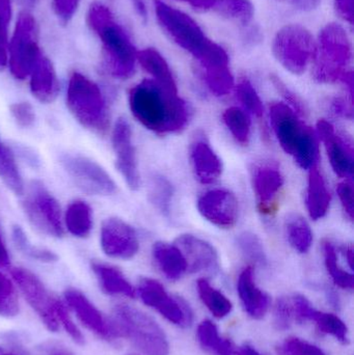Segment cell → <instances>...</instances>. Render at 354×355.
<instances>
[{
    "instance_id": "d590c367",
    "label": "cell",
    "mask_w": 354,
    "mask_h": 355,
    "mask_svg": "<svg viewBox=\"0 0 354 355\" xmlns=\"http://www.w3.org/2000/svg\"><path fill=\"white\" fill-rule=\"evenodd\" d=\"M224 125L237 143L247 146L251 137V119L245 110L240 107L228 108L222 114Z\"/></svg>"
},
{
    "instance_id": "7bdbcfd3",
    "label": "cell",
    "mask_w": 354,
    "mask_h": 355,
    "mask_svg": "<svg viewBox=\"0 0 354 355\" xmlns=\"http://www.w3.org/2000/svg\"><path fill=\"white\" fill-rule=\"evenodd\" d=\"M12 0H0V71L8 67L10 26L12 22Z\"/></svg>"
},
{
    "instance_id": "83f0119b",
    "label": "cell",
    "mask_w": 354,
    "mask_h": 355,
    "mask_svg": "<svg viewBox=\"0 0 354 355\" xmlns=\"http://www.w3.org/2000/svg\"><path fill=\"white\" fill-rule=\"evenodd\" d=\"M152 252L158 268L170 281H178L188 271L186 259L176 244L156 242Z\"/></svg>"
},
{
    "instance_id": "db71d44e",
    "label": "cell",
    "mask_w": 354,
    "mask_h": 355,
    "mask_svg": "<svg viewBox=\"0 0 354 355\" xmlns=\"http://www.w3.org/2000/svg\"><path fill=\"white\" fill-rule=\"evenodd\" d=\"M179 1L185 2L197 10H207L214 8L216 0H179Z\"/></svg>"
},
{
    "instance_id": "4fadbf2b",
    "label": "cell",
    "mask_w": 354,
    "mask_h": 355,
    "mask_svg": "<svg viewBox=\"0 0 354 355\" xmlns=\"http://www.w3.org/2000/svg\"><path fill=\"white\" fill-rule=\"evenodd\" d=\"M135 289L141 302L168 322L180 327L193 324V312L189 304L183 298L170 295L159 282L145 277L141 279Z\"/></svg>"
},
{
    "instance_id": "e0dca14e",
    "label": "cell",
    "mask_w": 354,
    "mask_h": 355,
    "mask_svg": "<svg viewBox=\"0 0 354 355\" xmlns=\"http://www.w3.org/2000/svg\"><path fill=\"white\" fill-rule=\"evenodd\" d=\"M112 148L116 155V166L130 189L141 186V175L132 141V129L125 119L120 118L112 130Z\"/></svg>"
},
{
    "instance_id": "8992f818",
    "label": "cell",
    "mask_w": 354,
    "mask_h": 355,
    "mask_svg": "<svg viewBox=\"0 0 354 355\" xmlns=\"http://www.w3.org/2000/svg\"><path fill=\"white\" fill-rule=\"evenodd\" d=\"M314 77L320 83L340 81L353 60L351 40L342 25L328 23L316 45Z\"/></svg>"
},
{
    "instance_id": "277c9868",
    "label": "cell",
    "mask_w": 354,
    "mask_h": 355,
    "mask_svg": "<svg viewBox=\"0 0 354 355\" xmlns=\"http://www.w3.org/2000/svg\"><path fill=\"white\" fill-rule=\"evenodd\" d=\"M121 340L129 342L143 355H170L166 333L145 311L125 302L116 304L109 315Z\"/></svg>"
},
{
    "instance_id": "11a10c76",
    "label": "cell",
    "mask_w": 354,
    "mask_h": 355,
    "mask_svg": "<svg viewBox=\"0 0 354 355\" xmlns=\"http://www.w3.org/2000/svg\"><path fill=\"white\" fill-rule=\"evenodd\" d=\"M10 254H8V248H6V243L0 234V269L10 266Z\"/></svg>"
},
{
    "instance_id": "9a60e30c",
    "label": "cell",
    "mask_w": 354,
    "mask_h": 355,
    "mask_svg": "<svg viewBox=\"0 0 354 355\" xmlns=\"http://www.w3.org/2000/svg\"><path fill=\"white\" fill-rule=\"evenodd\" d=\"M195 60L203 69L206 85L212 94L222 97L232 91L234 77L230 70L228 53L222 46L210 41Z\"/></svg>"
},
{
    "instance_id": "7402d4cb",
    "label": "cell",
    "mask_w": 354,
    "mask_h": 355,
    "mask_svg": "<svg viewBox=\"0 0 354 355\" xmlns=\"http://www.w3.org/2000/svg\"><path fill=\"white\" fill-rule=\"evenodd\" d=\"M237 292L245 313L256 320L264 318L270 308V297L258 287L254 269L245 267L237 279Z\"/></svg>"
},
{
    "instance_id": "836d02e7",
    "label": "cell",
    "mask_w": 354,
    "mask_h": 355,
    "mask_svg": "<svg viewBox=\"0 0 354 355\" xmlns=\"http://www.w3.org/2000/svg\"><path fill=\"white\" fill-rule=\"evenodd\" d=\"M0 179L17 196L24 193V183L17 166L14 154L0 141Z\"/></svg>"
},
{
    "instance_id": "7a4b0ae2",
    "label": "cell",
    "mask_w": 354,
    "mask_h": 355,
    "mask_svg": "<svg viewBox=\"0 0 354 355\" xmlns=\"http://www.w3.org/2000/svg\"><path fill=\"white\" fill-rule=\"evenodd\" d=\"M87 24L101 44L106 70L116 79H128L134 74L137 50L128 33L112 10L95 1L87 12Z\"/></svg>"
},
{
    "instance_id": "1f68e13d",
    "label": "cell",
    "mask_w": 354,
    "mask_h": 355,
    "mask_svg": "<svg viewBox=\"0 0 354 355\" xmlns=\"http://www.w3.org/2000/svg\"><path fill=\"white\" fill-rule=\"evenodd\" d=\"M197 289L200 300L215 318L224 319L232 313V302L222 291L214 288L208 279H200Z\"/></svg>"
},
{
    "instance_id": "5b68a950",
    "label": "cell",
    "mask_w": 354,
    "mask_h": 355,
    "mask_svg": "<svg viewBox=\"0 0 354 355\" xmlns=\"http://www.w3.org/2000/svg\"><path fill=\"white\" fill-rule=\"evenodd\" d=\"M67 106L77 122L91 132L105 135L110 112L101 89L82 73L73 72L67 89Z\"/></svg>"
},
{
    "instance_id": "f6af8a7d",
    "label": "cell",
    "mask_w": 354,
    "mask_h": 355,
    "mask_svg": "<svg viewBox=\"0 0 354 355\" xmlns=\"http://www.w3.org/2000/svg\"><path fill=\"white\" fill-rule=\"evenodd\" d=\"M294 319L292 302L282 297L276 302L274 310V324L278 331H287L292 325Z\"/></svg>"
},
{
    "instance_id": "b9f144b4",
    "label": "cell",
    "mask_w": 354,
    "mask_h": 355,
    "mask_svg": "<svg viewBox=\"0 0 354 355\" xmlns=\"http://www.w3.org/2000/svg\"><path fill=\"white\" fill-rule=\"evenodd\" d=\"M236 97L245 110L257 118L263 116L264 106L261 98L249 79L243 78L239 81L236 87Z\"/></svg>"
},
{
    "instance_id": "9c48e42d",
    "label": "cell",
    "mask_w": 354,
    "mask_h": 355,
    "mask_svg": "<svg viewBox=\"0 0 354 355\" xmlns=\"http://www.w3.org/2000/svg\"><path fill=\"white\" fill-rule=\"evenodd\" d=\"M316 43L306 27L289 24L276 33L272 52L278 62L289 72L301 75L306 72L315 55Z\"/></svg>"
},
{
    "instance_id": "816d5d0a",
    "label": "cell",
    "mask_w": 354,
    "mask_h": 355,
    "mask_svg": "<svg viewBox=\"0 0 354 355\" xmlns=\"http://www.w3.org/2000/svg\"><path fill=\"white\" fill-rule=\"evenodd\" d=\"M335 8L343 20L353 24V0H335Z\"/></svg>"
},
{
    "instance_id": "f907efd6",
    "label": "cell",
    "mask_w": 354,
    "mask_h": 355,
    "mask_svg": "<svg viewBox=\"0 0 354 355\" xmlns=\"http://www.w3.org/2000/svg\"><path fill=\"white\" fill-rule=\"evenodd\" d=\"M330 112L340 118L349 119L351 120L353 116V104L347 103L346 100L342 97H335L328 103Z\"/></svg>"
},
{
    "instance_id": "7c38bea8",
    "label": "cell",
    "mask_w": 354,
    "mask_h": 355,
    "mask_svg": "<svg viewBox=\"0 0 354 355\" xmlns=\"http://www.w3.org/2000/svg\"><path fill=\"white\" fill-rule=\"evenodd\" d=\"M62 298L81 329H85L106 343L116 344L121 341L109 315L104 314L81 290L67 288Z\"/></svg>"
},
{
    "instance_id": "d6a6232c",
    "label": "cell",
    "mask_w": 354,
    "mask_h": 355,
    "mask_svg": "<svg viewBox=\"0 0 354 355\" xmlns=\"http://www.w3.org/2000/svg\"><path fill=\"white\" fill-rule=\"evenodd\" d=\"M197 339L200 345L211 355H233L235 350L231 341L220 336L218 327L211 320L197 325Z\"/></svg>"
},
{
    "instance_id": "30bf717a",
    "label": "cell",
    "mask_w": 354,
    "mask_h": 355,
    "mask_svg": "<svg viewBox=\"0 0 354 355\" xmlns=\"http://www.w3.org/2000/svg\"><path fill=\"white\" fill-rule=\"evenodd\" d=\"M154 6L156 18L164 33L179 47L197 58L211 41L201 26L191 16L162 0H155Z\"/></svg>"
},
{
    "instance_id": "bcb514c9",
    "label": "cell",
    "mask_w": 354,
    "mask_h": 355,
    "mask_svg": "<svg viewBox=\"0 0 354 355\" xmlns=\"http://www.w3.org/2000/svg\"><path fill=\"white\" fill-rule=\"evenodd\" d=\"M270 78H272V85H274V87L278 89V93L282 95V97L286 101L285 103L288 104L299 116H305L306 107L303 101L289 87H287V85L278 76L272 75Z\"/></svg>"
},
{
    "instance_id": "74e56055",
    "label": "cell",
    "mask_w": 354,
    "mask_h": 355,
    "mask_svg": "<svg viewBox=\"0 0 354 355\" xmlns=\"http://www.w3.org/2000/svg\"><path fill=\"white\" fill-rule=\"evenodd\" d=\"M19 296L12 277L0 271V317L12 319L20 314Z\"/></svg>"
},
{
    "instance_id": "6da1fadb",
    "label": "cell",
    "mask_w": 354,
    "mask_h": 355,
    "mask_svg": "<svg viewBox=\"0 0 354 355\" xmlns=\"http://www.w3.org/2000/svg\"><path fill=\"white\" fill-rule=\"evenodd\" d=\"M129 107L133 116L148 130L157 135L180 132L188 123L186 102L179 94L145 79L129 91Z\"/></svg>"
},
{
    "instance_id": "680465c9",
    "label": "cell",
    "mask_w": 354,
    "mask_h": 355,
    "mask_svg": "<svg viewBox=\"0 0 354 355\" xmlns=\"http://www.w3.org/2000/svg\"><path fill=\"white\" fill-rule=\"evenodd\" d=\"M134 2L135 8H136L137 12H139L141 17L145 18L147 17V8H145V3L143 0H133Z\"/></svg>"
},
{
    "instance_id": "e575fe53",
    "label": "cell",
    "mask_w": 354,
    "mask_h": 355,
    "mask_svg": "<svg viewBox=\"0 0 354 355\" xmlns=\"http://www.w3.org/2000/svg\"><path fill=\"white\" fill-rule=\"evenodd\" d=\"M322 250H324L326 270L332 277L333 282L341 289L353 291L354 288L353 275L341 267L336 246L332 242L326 240L322 243Z\"/></svg>"
},
{
    "instance_id": "603a6c76",
    "label": "cell",
    "mask_w": 354,
    "mask_h": 355,
    "mask_svg": "<svg viewBox=\"0 0 354 355\" xmlns=\"http://www.w3.org/2000/svg\"><path fill=\"white\" fill-rule=\"evenodd\" d=\"M195 177L203 184L215 183L222 175V162L206 139H197L191 148Z\"/></svg>"
},
{
    "instance_id": "9f6ffc18",
    "label": "cell",
    "mask_w": 354,
    "mask_h": 355,
    "mask_svg": "<svg viewBox=\"0 0 354 355\" xmlns=\"http://www.w3.org/2000/svg\"><path fill=\"white\" fill-rule=\"evenodd\" d=\"M237 355H263L260 354L255 347L249 345V344H245V345L239 347V349L236 352Z\"/></svg>"
},
{
    "instance_id": "94428289",
    "label": "cell",
    "mask_w": 354,
    "mask_h": 355,
    "mask_svg": "<svg viewBox=\"0 0 354 355\" xmlns=\"http://www.w3.org/2000/svg\"><path fill=\"white\" fill-rule=\"evenodd\" d=\"M125 355H143V354H137V352H130V354H127Z\"/></svg>"
},
{
    "instance_id": "681fc988",
    "label": "cell",
    "mask_w": 354,
    "mask_h": 355,
    "mask_svg": "<svg viewBox=\"0 0 354 355\" xmlns=\"http://www.w3.org/2000/svg\"><path fill=\"white\" fill-rule=\"evenodd\" d=\"M337 192H338L339 198H340L341 204H342L343 209L347 216L353 219L354 214V198H353V185L351 181L341 182L337 186Z\"/></svg>"
},
{
    "instance_id": "3957f363",
    "label": "cell",
    "mask_w": 354,
    "mask_h": 355,
    "mask_svg": "<svg viewBox=\"0 0 354 355\" xmlns=\"http://www.w3.org/2000/svg\"><path fill=\"white\" fill-rule=\"evenodd\" d=\"M269 116L272 130L282 149L303 170L316 166L319 145L315 131L284 102H274L270 105Z\"/></svg>"
},
{
    "instance_id": "ee69618b",
    "label": "cell",
    "mask_w": 354,
    "mask_h": 355,
    "mask_svg": "<svg viewBox=\"0 0 354 355\" xmlns=\"http://www.w3.org/2000/svg\"><path fill=\"white\" fill-rule=\"evenodd\" d=\"M281 354L283 355H326L321 348L315 344L297 337L288 338L281 345Z\"/></svg>"
},
{
    "instance_id": "6125c7cd",
    "label": "cell",
    "mask_w": 354,
    "mask_h": 355,
    "mask_svg": "<svg viewBox=\"0 0 354 355\" xmlns=\"http://www.w3.org/2000/svg\"><path fill=\"white\" fill-rule=\"evenodd\" d=\"M2 350H4V348H3V347H2V346H1V345H0V352H2Z\"/></svg>"
},
{
    "instance_id": "ba28073f",
    "label": "cell",
    "mask_w": 354,
    "mask_h": 355,
    "mask_svg": "<svg viewBox=\"0 0 354 355\" xmlns=\"http://www.w3.org/2000/svg\"><path fill=\"white\" fill-rule=\"evenodd\" d=\"M10 277L29 308L37 315L49 333L57 334L60 329L56 316V306L60 300V296L50 291L42 279L28 269L15 267L10 269Z\"/></svg>"
},
{
    "instance_id": "7dc6e473",
    "label": "cell",
    "mask_w": 354,
    "mask_h": 355,
    "mask_svg": "<svg viewBox=\"0 0 354 355\" xmlns=\"http://www.w3.org/2000/svg\"><path fill=\"white\" fill-rule=\"evenodd\" d=\"M10 114L15 122L22 128H29L35 121V110L28 102H18L10 105Z\"/></svg>"
},
{
    "instance_id": "5bb4252c",
    "label": "cell",
    "mask_w": 354,
    "mask_h": 355,
    "mask_svg": "<svg viewBox=\"0 0 354 355\" xmlns=\"http://www.w3.org/2000/svg\"><path fill=\"white\" fill-rule=\"evenodd\" d=\"M60 162L82 191L94 196H112L116 191V183L110 175L89 157L79 154H64Z\"/></svg>"
},
{
    "instance_id": "ac0fdd59",
    "label": "cell",
    "mask_w": 354,
    "mask_h": 355,
    "mask_svg": "<svg viewBox=\"0 0 354 355\" xmlns=\"http://www.w3.org/2000/svg\"><path fill=\"white\" fill-rule=\"evenodd\" d=\"M197 210L206 220L220 229H232L238 223V200L227 189L210 190L200 196Z\"/></svg>"
},
{
    "instance_id": "6f0895ef",
    "label": "cell",
    "mask_w": 354,
    "mask_h": 355,
    "mask_svg": "<svg viewBox=\"0 0 354 355\" xmlns=\"http://www.w3.org/2000/svg\"><path fill=\"white\" fill-rule=\"evenodd\" d=\"M341 252H343L345 258H346L347 262H348L349 267L351 270L353 268V246L345 245L340 248Z\"/></svg>"
},
{
    "instance_id": "ab89813d",
    "label": "cell",
    "mask_w": 354,
    "mask_h": 355,
    "mask_svg": "<svg viewBox=\"0 0 354 355\" xmlns=\"http://www.w3.org/2000/svg\"><path fill=\"white\" fill-rule=\"evenodd\" d=\"M12 240L16 248L33 260L42 263H54L57 261L58 257L51 250L30 243L26 234L20 227H14L12 229Z\"/></svg>"
},
{
    "instance_id": "8d00e7d4",
    "label": "cell",
    "mask_w": 354,
    "mask_h": 355,
    "mask_svg": "<svg viewBox=\"0 0 354 355\" xmlns=\"http://www.w3.org/2000/svg\"><path fill=\"white\" fill-rule=\"evenodd\" d=\"M213 8L224 18L243 25L249 24L255 14L249 0H216Z\"/></svg>"
},
{
    "instance_id": "f1b7e54d",
    "label": "cell",
    "mask_w": 354,
    "mask_h": 355,
    "mask_svg": "<svg viewBox=\"0 0 354 355\" xmlns=\"http://www.w3.org/2000/svg\"><path fill=\"white\" fill-rule=\"evenodd\" d=\"M307 321L315 323L320 333L330 336L342 344H349L351 342L346 323L337 315L316 310L311 302L306 306L301 314V322Z\"/></svg>"
},
{
    "instance_id": "ffe728a7",
    "label": "cell",
    "mask_w": 354,
    "mask_h": 355,
    "mask_svg": "<svg viewBox=\"0 0 354 355\" xmlns=\"http://www.w3.org/2000/svg\"><path fill=\"white\" fill-rule=\"evenodd\" d=\"M176 245L186 259L191 272L215 275L220 270V257L218 252L206 240L186 234L177 238Z\"/></svg>"
},
{
    "instance_id": "f35d334b",
    "label": "cell",
    "mask_w": 354,
    "mask_h": 355,
    "mask_svg": "<svg viewBox=\"0 0 354 355\" xmlns=\"http://www.w3.org/2000/svg\"><path fill=\"white\" fill-rule=\"evenodd\" d=\"M172 196H174V187L166 177L152 178L149 186V198L152 204L162 214H170Z\"/></svg>"
},
{
    "instance_id": "60d3db41",
    "label": "cell",
    "mask_w": 354,
    "mask_h": 355,
    "mask_svg": "<svg viewBox=\"0 0 354 355\" xmlns=\"http://www.w3.org/2000/svg\"><path fill=\"white\" fill-rule=\"evenodd\" d=\"M236 241L239 250L245 258L260 266H265L267 257L261 239L256 234L243 232L237 237Z\"/></svg>"
},
{
    "instance_id": "d4e9b609",
    "label": "cell",
    "mask_w": 354,
    "mask_h": 355,
    "mask_svg": "<svg viewBox=\"0 0 354 355\" xmlns=\"http://www.w3.org/2000/svg\"><path fill=\"white\" fill-rule=\"evenodd\" d=\"M29 87L33 97L42 103H52L60 93V81L51 60L43 55L29 75Z\"/></svg>"
},
{
    "instance_id": "44dd1931",
    "label": "cell",
    "mask_w": 354,
    "mask_h": 355,
    "mask_svg": "<svg viewBox=\"0 0 354 355\" xmlns=\"http://www.w3.org/2000/svg\"><path fill=\"white\" fill-rule=\"evenodd\" d=\"M284 177L274 166H256L253 172V185L258 208L264 215L276 212V200L284 186Z\"/></svg>"
},
{
    "instance_id": "2e32d148",
    "label": "cell",
    "mask_w": 354,
    "mask_h": 355,
    "mask_svg": "<svg viewBox=\"0 0 354 355\" xmlns=\"http://www.w3.org/2000/svg\"><path fill=\"white\" fill-rule=\"evenodd\" d=\"M100 242L104 254L118 260H130L139 250L136 231L116 217H110L102 223Z\"/></svg>"
},
{
    "instance_id": "8fae6325",
    "label": "cell",
    "mask_w": 354,
    "mask_h": 355,
    "mask_svg": "<svg viewBox=\"0 0 354 355\" xmlns=\"http://www.w3.org/2000/svg\"><path fill=\"white\" fill-rule=\"evenodd\" d=\"M22 207L29 223L37 231L50 237L62 238L64 235L60 204L42 182H31Z\"/></svg>"
},
{
    "instance_id": "cb8c5ba5",
    "label": "cell",
    "mask_w": 354,
    "mask_h": 355,
    "mask_svg": "<svg viewBox=\"0 0 354 355\" xmlns=\"http://www.w3.org/2000/svg\"><path fill=\"white\" fill-rule=\"evenodd\" d=\"M91 268L97 279L100 290L105 295L129 300L136 297V289L120 269L98 261L91 262Z\"/></svg>"
},
{
    "instance_id": "52a82bcc",
    "label": "cell",
    "mask_w": 354,
    "mask_h": 355,
    "mask_svg": "<svg viewBox=\"0 0 354 355\" xmlns=\"http://www.w3.org/2000/svg\"><path fill=\"white\" fill-rule=\"evenodd\" d=\"M35 19L28 12L19 15L8 44V67L19 80L28 78L42 56Z\"/></svg>"
},
{
    "instance_id": "f5cc1de1",
    "label": "cell",
    "mask_w": 354,
    "mask_h": 355,
    "mask_svg": "<svg viewBox=\"0 0 354 355\" xmlns=\"http://www.w3.org/2000/svg\"><path fill=\"white\" fill-rule=\"evenodd\" d=\"M39 352L42 355H74L62 344L50 343V342L43 344V346L39 348Z\"/></svg>"
},
{
    "instance_id": "91938a15",
    "label": "cell",
    "mask_w": 354,
    "mask_h": 355,
    "mask_svg": "<svg viewBox=\"0 0 354 355\" xmlns=\"http://www.w3.org/2000/svg\"><path fill=\"white\" fill-rule=\"evenodd\" d=\"M281 1L289 2V3L295 4V6H301V0H281Z\"/></svg>"
},
{
    "instance_id": "4dcf8cb0",
    "label": "cell",
    "mask_w": 354,
    "mask_h": 355,
    "mask_svg": "<svg viewBox=\"0 0 354 355\" xmlns=\"http://www.w3.org/2000/svg\"><path fill=\"white\" fill-rule=\"evenodd\" d=\"M287 239L293 250L299 254H307L313 244V232L305 217L291 213L285 219Z\"/></svg>"
},
{
    "instance_id": "4316f807",
    "label": "cell",
    "mask_w": 354,
    "mask_h": 355,
    "mask_svg": "<svg viewBox=\"0 0 354 355\" xmlns=\"http://www.w3.org/2000/svg\"><path fill=\"white\" fill-rule=\"evenodd\" d=\"M137 62L154 81L170 93L178 94V87L166 58L154 48L137 51Z\"/></svg>"
},
{
    "instance_id": "c3c4849f",
    "label": "cell",
    "mask_w": 354,
    "mask_h": 355,
    "mask_svg": "<svg viewBox=\"0 0 354 355\" xmlns=\"http://www.w3.org/2000/svg\"><path fill=\"white\" fill-rule=\"evenodd\" d=\"M81 0H52L54 15L62 24H69L74 18Z\"/></svg>"
},
{
    "instance_id": "f546056e",
    "label": "cell",
    "mask_w": 354,
    "mask_h": 355,
    "mask_svg": "<svg viewBox=\"0 0 354 355\" xmlns=\"http://www.w3.org/2000/svg\"><path fill=\"white\" fill-rule=\"evenodd\" d=\"M64 225L75 237L87 238L93 229V211L87 202L77 200L71 202L64 213Z\"/></svg>"
},
{
    "instance_id": "d6986e66",
    "label": "cell",
    "mask_w": 354,
    "mask_h": 355,
    "mask_svg": "<svg viewBox=\"0 0 354 355\" xmlns=\"http://www.w3.org/2000/svg\"><path fill=\"white\" fill-rule=\"evenodd\" d=\"M317 131L334 172L345 179L353 178V150L346 137L337 133L335 127L326 120L318 122Z\"/></svg>"
},
{
    "instance_id": "484cf974",
    "label": "cell",
    "mask_w": 354,
    "mask_h": 355,
    "mask_svg": "<svg viewBox=\"0 0 354 355\" xmlns=\"http://www.w3.org/2000/svg\"><path fill=\"white\" fill-rule=\"evenodd\" d=\"M332 194L317 164L309 170L306 206L313 220L324 218L330 210Z\"/></svg>"
}]
</instances>
